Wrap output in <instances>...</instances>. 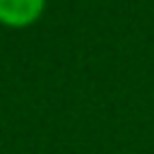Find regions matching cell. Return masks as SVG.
Listing matches in <instances>:
<instances>
[{"mask_svg":"<svg viewBox=\"0 0 154 154\" xmlns=\"http://www.w3.org/2000/svg\"><path fill=\"white\" fill-rule=\"evenodd\" d=\"M46 0H0V22L7 26H26L43 12Z\"/></svg>","mask_w":154,"mask_h":154,"instance_id":"6da1fadb","label":"cell"}]
</instances>
